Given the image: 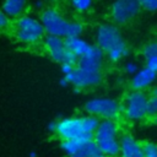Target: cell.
Returning <instances> with one entry per match:
<instances>
[{
	"label": "cell",
	"instance_id": "cell-1",
	"mask_svg": "<svg viewBox=\"0 0 157 157\" xmlns=\"http://www.w3.org/2000/svg\"><path fill=\"white\" fill-rule=\"evenodd\" d=\"M99 124L98 118L93 115L65 118L54 121V131L61 140L93 139V132Z\"/></svg>",
	"mask_w": 157,
	"mask_h": 157
},
{
	"label": "cell",
	"instance_id": "cell-2",
	"mask_svg": "<svg viewBox=\"0 0 157 157\" xmlns=\"http://www.w3.org/2000/svg\"><path fill=\"white\" fill-rule=\"evenodd\" d=\"M96 45L112 61H118L128 55L129 49L121 36V32L115 25L103 23L96 33Z\"/></svg>",
	"mask_w": 157,
	"mask_h": 157
},
{
	"label": "cell",
	"instance_id": "cell-3",
	"mask_svg": "<svg viewBox=\"0 0 157 157\" xmlns=\"http://www.w3.org/2000/svg\"><path fill=\"white\" fill-rule=\"evenodd\" d=\"M39 21L44 28V32L50 36L67 38L81 36L83 32V26L81 22L66 20L58 10L53 7H44L40 12Z\"/></svg>",
	"mask_w": 157,
	"mask_h": 157
},
{
	"label": "cell",
	"instance_id": "cell-4",
	"mask_svg": "<svg viewBox=\"0 0 157 157\" xmlns=\"http://www.w3.org/2000/svg\"><path fill=\"white\" fill-rule=\"evenodd\" d=\"M118 128L113 119H104L99 121L93 132V141L99 152L107 157H115L119 155V140L117 136Z\"/></svg>",
	"mask_w": 157,
	"mask_h": 157
},
{
	"label": "cell",
	"instance_id": "cell-5",
	"mask_svg": "<svg viewBox=\"0 0 157 157\" xmlns=\"http://www.w3.org/2000/svg\"><path fill=\"white\" fill-rule=\"evenodd\" d=\"M13 32L16 39L23 44L38 43L45 36L44 28L39 18L32 15H21L16 17Z\"/></svg>",
	"mask_w": 157,
	"mask_h": 157
},
{
	"label": "cell",
	"instance_id": "cell-6",
	"mask_svg": "<svg viewBox=\"0 0 157 157\" xmlns=\"http://www.w3.org/2000/svg\"><path fill=\"white\" fill-rule=\"evenodd\" d=\"M61 148L67 157H96L101 153L93 139L61 140Z\"/></svg>",
	"mask_w": 157,
	"mask_h": 157
},
{
	"label": "cell",
	"instance_id": "cell-7",
	"mask_svg": "<svg viewBox=\"0 0 157 157\" xmlns=\"http://www.w3.org/2000/svg\"><path fill=\"white\" fill-rule=\"evenodd\" d=\"M119 104L112 98H93L85 104V110L96 117L103 119H114L119 113Z\"/></svg>",
	"mask_w": 157,
	"mask_h": 157
},
{
	"label": "cell",
	"instance_id": "cell-8",
	"mask_svg": "<svg viewBox=\"0 0 157 157\" xmlns=\"http://www.w3.org/2000/svg\"><path fill=\"white\" fill-rule=\"evenodd\" d=\"M141 11L137 0H114L110 15L112 20L118 25H124L135 18Z\"/></svg>",
	"mask_w": 157,
	"mask_h": 157
},
{
	"label": "cell",
	"instance_id": "cell-9",
	"mask_svg": "<svg viewBox=\"0 0 157 157\" xmlns=\"http://www.w3.org/2000/svg\"><path fill=\"white\" fill-rule=\"evenodd\" d=\"M147 94L142 91H132L128 94L124 110L126 118L130 120H141L146 118Z\"/></svg>",
	"mask_w": 157,
	"mask_h": 157
},
{
	"label": "cell",
	"instance_id": "cell-10",
	"mask_svg": "<svg viewBox=\"0 0 157 157\" xmlns=\"http://www.w3.org/2000/svg\"><path fill=\"white\" fill-rule=\"evenodd\" d=\"M64 77L67 80L69 85H72L75 87V91H80V88H86V87H92L96 86L101 82L102 75L101 72H93V71H87L83 70L78 66H74V69L64 75Z\"/></svg>",
	"mask_w": 157,
	"mask_h": 157
},
{
	"label": "cell",
	"instance_id": "cell-11",
	"mask_svg": "<svg viewBox=\"0 0 157 157\" xmlns=\"http://www.w3.org/2000/svg\"><path fill=\"white\" fill-rule=\"evenodd\" d=\"M103 58L104 54L103 52L94 44H92L91 49L82 55L81 58L77 59L76 66L87 70V71H93V72H101L102 65H103Z\"/></svg>",
	"mask_w": 157,
	"mask_h": 157
},
{
	"label": "cell",
	"instance_id": "cell-12",
	"mask_svg": "<svg viewBox=\"0 0 157 157\" xmlns=\"http://www.w3.org/2000/svg\"><path fill=\"white\" fill-rule=\"evenodd\" d=\"M44 38V48L50 56V59L55 63H61L64 54L66 52V47L64 43V38L47 34Z\"/></svg>",
	"mask_w": 157,
	"mask_h": 157
},
{
	"label": "cell",
	"instance_id": "cell-13",
	"mask_svg": "<svg viewBox=\"0 0 157 157\" xmlns=\"http://www.w3.org/2000/svg\"><path fill=\"white\" fill-rule=\"evenodd\" d=\"M155 80H156V71L148 69L147 66H144L132 75L131 88L134 91H144L147 87H150L155 82Z\"/></svg>",
	"mask_w": 157,
	"mask_h": 157
},
{
	"label": "cell",
	"instance_id": "cell-14",
	"mask_svg": "<svg viewBox=\"0 0 157 157\" xmlns=\"http://www.w3.org/2000/svg\"><path fill=\"white\" fill-rule=\"evenodd\" d=\"M119 153L121 157H141V144L125 134L119 140Z\"/></svg>",
	"mask_w": 157,
	"mask_h": 157
},
{
	"label": "cell",
	"instance_id": "cell-15",
	"mask_svg": "<svg viewBox=\"0 0 157 157\" xmlns=\"http://www.w3.org/2000/svg\"><path fill=\"white\" fill-rule=\"evenodd\" d=\"M64 43H65L66 49L72 52L77 58H81L82 55H85L92 47V44L85 40L83 38H81V36L64 38Z\"/></svg>",
	"mask_w": 157,
	"mask_h": 157
},
{
	"label": "cell",
	"instance_id": "cell-16",
	"mask_svg": "<svg viewBox=\"0 0 157 157\" xmlns=\"http://www.w3.org/2000/svg\"><path fill=\"white\" fill-rule=\"evenodd\" d=\"M27 2L28 0H2L1 10L9 18H16L23 15L27 7Z\"/></svg>",
	"mask_w": 157,
	"mask_h": 157
},
{
	"label": "cell",
	"instance_id": "cell-17",
	"mask_svg": "<svg viewBox=\"0 0 157 157\" xmlns=\"http://www.w3.org/2000/svg\"><path fill=\"white\" fill-rule=\"evenodd\" d=\"M157 112V94L156 88L152 90L151 94H147V108H146V118L155 119Z\"/></svg>",
	"mask_w": 157,
	"mask_h": 157
},
{
	"label": "cell",
	"instance_id": "cell-18",
	"mask_svg": "<svg viewBox=\"0 0 157 157\" xmlns=\"http://www.w3.org/2000/svg\"><path fill=\"white\" fill-rule=\"evenodd\" d=\"M141 144V157H157L156 144L151 141H142Z\"/></svg>",
	"mask_w": 157,
	"mask_h": 157
},
{
	"label": "cell",
	"instance_id": "cell-19",
	"mask_svg": "<svg viewBox=\"0 0 157 157\" xmlns=\"http://www.w3.org/2000/svg\"><path fill=\"white\" fill-rule=\"evenodd\" d=\"M71 6L77 12H86L92 7L93 0H70Z\"/></svg>",
	"mask_w": 157,
	"mask_h": 157
},
{
	"label": "cell",
	"instance_id": "cell-20",
	"mask_svg": "<svg viewBox=\"0 0 157 157\" xmlns=\"http://www.w3.org/2000/svg\"><path fill=\"white\" fill-rule=\"evenodd\" d=\"M142 54H144V58H150V56H155L157 55V44L155 42H150L147 43L144 49H142Z\"/></svg>",
	"mask_w": 157,
	"mask_h": 157
},
{
	"label": "cell",
	"instance_id": "cell-21",
	"mask_svg": "<svg viewBox=\"0 0 157 157\" xmlns=\"http://www.w3.org/2000/svg\"><path fill=\"white\" fill-rule=\"evenodd\" d=\"M141 10H146L148 12H155L157 10V0H137Z\"/></svg>",
	"mask_w": 157,
	"mask_h": 157
},
{
	"label": "cell",
	"instance_id": "cell-22",
	"mask_svg": "<svg viewBox=\"0 0 157 157\" xmlns=\"http://www.w3.org/2000/svg\"><path fill=\"white\" fill-rule=\"evenodd\" d=\"M124 70H125L126 74L134 75V74L139 70V66H137V64H136L135 61H128V63L125 64V66H124Z\"/></svg>",
	"mask_w": 157,
	"mask_h": 157
},
{
	"label": "cell",
	"instance_id": "cell-23",
	"mask_svg": "<svg viewBox=\"0 0 157 157\" xmlns=\"http://www.w3.org/2000/svg\"><path fill=\"white\" fill-rule=\"evenodd\" d=\"M10 25V18L6 16V13L0 9V31L5 29Z\"/></svg>",
	"mask_w": 157,
	"mask_h": 157
},
{
	"label": "cell",
	"instance_id": "cell-24",
	"mask_svg": "<svg viewBox=\"0 0 157 157\" xmlns=\"http://www.w3.org/2000/svg\"><path fill=\"white\" fill-rule=\"evenodd\" d=\"M75 65H71V64H67V63H60V67H61V72L63 75H66L69 74L72 69H74Z\"/></svg>",
	"mask_w": 157,
	"mask_h": 157
},
{
	"label": "cell",
	"instance_id": "cell-25",
	"mask_svg": "<svg viewBox=\"0 0 157 157\" xmlns=\"http://www.w3.org/2000/svg\"><path fill=\"white\" fill-rule=\"evenodd\" d=\"M33 6H34V9H36V10H43V9L45 7L44 0H34Z\"/></svg>",
	"mask_w": 157,
	"mask_h": 157
},
{
	"label": "cell",
	"instance_id": "cell-26",
	"mask_svg": "<svg viewBox=\"0 0 157 157\" xmlns=\"http://www.w3.org/2000/svg\"><path fill=\"white\" fill-rule=\"evenodd\" d=\"M59 85L63 86V87H66V86H69V82H67V80H66L65 77H61V78L59 80Z\"/></svg>",
	"mask_w": 157,
	"mask_h": 157
},
{
	"label": "cell",
	"instance_id": "cell-27",
	"mask_svg": "<svg viewBox=\"0 0 157 157\" xmlns=\"http://www.w3.org/2000/svg\"><path fill=\"white\" fill-rule=\"evenodd\" d=\"M96 157H107V156H104V155H102V153H99V155H97Z\"/></svg>",
	"mask_w": 157,
	"mask_h": 157
},
{
	"label": "cell",
	"instance_id": "cell-28",
	"mask_svg": "<svg viewBox=\"0 0 157 157\" xmlns=\"http://www.w3.org/2000/svg\"><path fill=\"white\" fill-rule=\"evenodd\" d=\"M31 157H36V152H31Z\"/></svg>",
	"mask_w": 157,
	"mask_h": 157
},
{
	"label": "cell",
	"instance_id": "cell-29",
	"mask_svg": "<svg viewBox=\"0 0 157 157\" xmlns=\"http://www.w3.org/2000/svg\"><path fill=\"white\" fill-rule=\"evenodd\" d=\"M47 1H50V2H54V1H58V0H47Z\"/></svg>",
	"mask_w": 157,
	"mask_h": 157
}]
</instances>
